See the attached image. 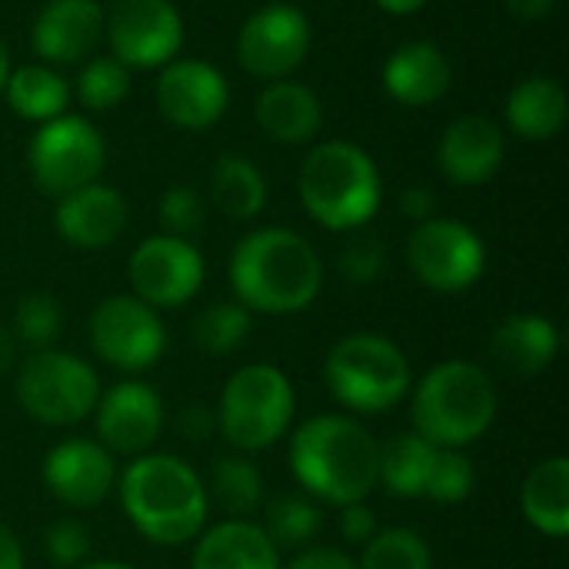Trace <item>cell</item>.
<instances>
[{
	"mask_svg": "<svg viewBox=\"0 0 569 569\" xmlns=\"http://www.w3.org/2000/svg\"><path fill=\"white\" fill-rule=\"evenodd\" d=\"M90 343L103 363L137 373L163 357L167 333L150 303L137 297H107L90 313Z\"/></svg>",
	"mask_w": 569,
	"mask_h": 569,
	"instance_id": "13",
	"label": "cell"
},
{
	"mask_svg": "<svg viewBox=\"0 0 569 569\" xmlns=\"http://www.w3.org/2000/svg\"><path fill=\"white\" fill-rule=\"evenodd\" d=\"M120 503L137 533L160 547L193 540L210 510V497L197 470L170 453L137 457L120 477Z\"/></svg>",
	"mask_w": 569,
	"mask_h": 569,
	"instance_id": "3",
	"label": "cell"
},
{
	"mask_svg": "<svg viewBox=\"0 0 569 569\" xmlns=\"http://www.w3.org/2000/svg\"><path fill=\"white\" fill-rule=\"evenodd\" d=\"M57 233L80 250H103L110 247L127 227V200L120 190L93 180L80 190L57 197L53 210Z\"/></svg>",
	"mask_w": 569,
	"mask_h": 569,
	"instance_id": "20",
	"label": "cell"
},
{
	"mask_svg": "<svg viewBox=\"0 0 569 569\" xmlns=\"http://www.w3.org/2000/svg\"><path fill=\"white\" fill-rule=\"evenodd\" d=\"M473 490H477V470H473L470 457L463 450L437 447L433 470H430L423 497L437 500V503H463Z\"/></svg>",
	"mask_w": 569,
	"mask_h": 569,
	"instance_id": "36",
	"label": "cell"
},
{
	"mask_svg": "<svg viewBox=\"0 0 569 569\" xmlns=\"http://www.w3.org/2000/svg\"><path fill=\"white\" fill-rule=\"evenodd\" d=\"M10 50H7V43L0 40V97H3V87H7V77H10Z\"/></svg>",
	"mask_w": 569,
	"mask_h": 569,
	"instance_id": "48",
	"label": "cell"
},
{
	"mask_svg": "<svg viewBox=\"0 0 569 569\" xmlns=\"http://www.w3.org/2000/svg\"><path fill=\"white\" fill-rule=\"evenodd\" d=\"M287 569H357V563L330 547H307L300 557H293V563Z\"/></svg>",
	"mask_w": 569,
	"mask_h": 569,
	"instance_id": "43",
	"label": "cell"
},
{
	"mask_svg": "<svg viewBox=\"0 0 569 569\" xmlns=\"http://www.w3.org/2000/svg\"><path fill=\"white\" fill-rule=\"evenodd\" d=\"M453 83V63L433 40L400 43L383 63V87L403 107H430Z\"/></svg>",
	"mask_w": 569,
	"mask_h": 569,
	"instance_id": "21",
	"label": "cell"
},
{
	"mask_svg": "<svg viewBox=\"0 0 569 569\" xmlns=\"http://www.w3.org/2000/svg\"><path fill=\"white\" fill-rule=\"evenodd\" d=\"M157 107L180 130H210L230 107L227 77L207 60H170L157 77Z\"/></svg>",
	"mask_w": 569,
	"mask_h": 569,
	"instance_id": "15",
	"label": "cell"
},
{
	"mask_svg": "<svg viewBox=\"0 0 569 569\" xmlns=\"http://www.w3.org/2000/svg\"><path fill=\"white\" fill-rule=\"evenodd\" d=\"M310 20L293 3H267L253 10L237 33V60L250 77L267 83L287 80L310 53Z\"/></svg>",
	"mask_w": 569,
	"mask_h": 569,
	"instance_id": "12",
	"label": "cell"
},
{
	"mask_svg": "<svg viewBox=\"0 0 569 569\" xmlns=\"http://www.w3.org/2000/svg\"><path fill=\"white\" fill-rule=\"evenodd\" d=\"M507 127L520 140H553L569 117V97L557 77H527L507 97Z\"/></svg>",
	"mask_w": 569,
	"mask_h": 569,
	"instance_id": "25",
	"label": "cell"
},
{
	"mask_svg": "<svg viewBox=\"0 0 569 569\" xmlns=\"http://www.w3.org/2000/svg\"><path fill=\"white\" fill-rule=\"evenodd\" d=\"M400 213H403L407 220H413V223H423V220L437 217V193H433L430 187H423V183L407 187V190L400 193Z\"/></svg>",
	"mask_w": 569,
	"mask_h": 569,
	"instance_id": "42",
	"label": "cell"
},
{
	"mask_svg": "<svg viewBox=\"0 0 569 569\" xmlns=\"http://www.w3.org/2000/svg\"><path fill=\"white\" fill-rule=\"evenodd\" d=\"M437 447L420 433H393L377 457V483L387 487L390 497L417 500L427 493V480L433 470Z\"/></svg>",
	"mask_w": 569,
	"mask_h": 569,
	"instance_id": "28",
	"label": "cell"
},
{
	"mask_svg": "<svg viewBox=\"0 0 569 569\" xmlns=\"http://www.w3.org/2000/svg\"><path fill=\"white\" fill-rule=\"evenodd\" d=\"M523 517L543 537L563 540L569 533V460L550 457L530 470L523 480Z\"/></svg>",
	"mask_w": 569,
	"mask_h": 569,
	"instance_id": "26",
	"label": "cell"
},
{
	"mask_svg": "<svg viewBox=\"0 0 569 569\" xmlns=\"http://www.w3.org/2000/svg\"><path fill=\"white\" fill-rule=\"evenodd\" d=\"M293 420V387L283 370L270 363L240 367L217 407V430L247 453L267 450L277 443Z\"/></svg>",
	"mask_w": 569,
	"mask_h": 569,
	"instance_id": "7",
	"label": "cell"
},
{
	"mask_svg": "<svg viewBox=\"0 0 569 569\" xmlns=\"http://www.w3.org/2000/svg\"><path fill=\"white\" fill-rule=\"evenodd\" d=\"M60 303L50 293H27L13 310V333L30 350H50L60 337Z\"/></svg>",
	"mask_w": 569,
	"mask_h": 569,
	"instance_id": "35",
	"label": "cell"
},
{
	"mask_svg": "<svg viewBox=\"0 0 569 569\" xmlns=\"http://www.w3.org/2000/svg\"><path fill=\"white\" fill-rule=\"evenodd\" d=\"M193 569H280V550L257 523L223 520L200 537Z\"/></svg>",
	"mask_w": 569,
	"mask_h": 569,
	"instance_id": "24",
	"label": "cell"
},
{
	"mask_svg": "<svg viewBox=\"0 0 569 569\" xmlns=\"http://www.w3.org/2000/svg\"><path fill=\"white\" fill-rule=\"evenodd\" d=\"M177 430H180L183 440L203 443V440H210L213 430H217V413H213L207 403H187V407L180 410V417H177Z\"/></svg>",
	"mask_w": 569,
	"mask_h": 569,
	"instance_id": "41",
	"label": "cell"
},
{
	"mask_svg": "<svg viewBox=\"0 0 569 569\" xmlns=\"http://www.w3.org/2000/svg\"><path fill=\"white\" fill-rule=\"evenodd\" d=\"M387 263V247L377 237H353L343 243L340 257H337V270L347 283L353 287H367L380 277Z\"/></svg>",
	"mask_w": 569,
	"mask_h": 569,
	"instance_id": "38",
	"label": "cell"
},
{
	"mask_svg": "<svg viewBox=\"0 0 569 569\" xmlns=\"http://www.w3.org/2000/svg\"><path fill=\"white\" fill-rule=\"evenodd\" d=\"M103 37V7L97 0H47L30 27V47L47 67L80 63Z\"/></svg>",
	"mask_w": 569,
	"mask_h": 569,
	"instance_id": "18",
	"label": "cell"
},
{
	"mask_svg": "<svg viewBox=\"0 0 569 569\" xmlns=\"http://www.w3.org/2000/svg\"><path fill=\"white\" fill-rule=\"evenodd\" d=\"M77 97V103L90 113H103V110H113L127 100L130 93V70L113 60V57H90L80 73H77V83L70 90Z\"/></svg>",
	"mask_w": 569,
	"mask_h": 569,
	"instance_id": "32",
	"label": "cell"
},
{
	"mask_svg": "<svg viewBox=\"0 0 569 569\" xmlns=\"http://www.w3.org/2000/svg\"><path fill=\"white\" fill-rule=\"evenodd\" d=\"M193 343L210 353V357H220V353H230L237 350L247 333H250V310L237 300H227V303H210L207 310L197 313L193 320Z\"/></svg>",
	"mask_w": 569,
	"mask_h": 569,
	"instance_id": "33",
	"label": "cell"
},
{
	"mask_svg": "<svg viewBox=\"0 0 569 569\" xmlns=\"http://www.w3.org/2000/svg\"><path fill=\"white\" fill-rule=\"evenodd\" d=\"M210 200L230 220H253L267 207V177L243 153H220L210 167Z\"/></svg>",
	"mask_w": 569,
	"mask_h": 569,
	"instance_id": "27",
	"label": "cell"
},
{
	"mask_svg": "<svg viewBox=\"0 0 569 569\" xmlns=\"http://www.w3.org/2000/svg\"><path fill=\"white\" fill-rule=\"evenodd\" d=\"M43 483L53 500L73 510L97 507L117 483L113 453L93 440H60L43 457Z\"/></svg>",
	"mask_w": 569,
	"mask_h": 569,
	"instance_id": "17",
	"label": "cell"
},
{
	"mask_svg": "<svg viewBox=\"0 0 569 569\" xmlns=\"http://www.w3.org/2000/svg\"><path fill=\"white\" fill-rule=\"evenodd\" d=\"M3 97L10 110L30 123H47L70 107V83L47 63H27L10 70Z\"/></svg>",
	"mask_w": 569,
	"mask_h": 569,
	"instance_id": "29",
	"label": "cell"
},
{
	"mask_svg": "<svg viewBox=\"0 0 569 569\" xmlns=\"http://www.w3.org/2000/svg\"><path fill=\"white\" fill-rule=\"evenodd\" d=\"M380 443L350 417L323 413L297 427L290 440V470L297 483L333 507L363 503L377 487Z\"/></svg>",
	"mask_w": 569,
	"mask_h": 569,
	"instance_id": "2",
	"label": "cell"
},
{
	"mask_svg": "<svg viewBox=\"0 0 569 569\" xmlns=\"http://www.w3.org/2000/svg\"><path fill=\"white\" fill-rule=\"evenodd\" d=\"M557 3H560V0H503L507 13L517 17V20H527V23L550 17V13L557 10Z\"/></svg>",
	"mask_w": 569,
	"mask_h": 569,
	"instance_id": "44",
	"label": "cell"
},
{
	"mask_svg": "<svg viewBox=\"0 0 569 569\" xmlns=\"http://www.w3.org/2000/svg\"><path fill=\"white\" fill-rule=\"evenodd\" d=\"M103 163H107L103 133L87 117L77 113H60L40 123L27 143L30 177L50 197H63L70 190L93 183Z\"/></svg>",
	"mask_w": 569,
	"mask_h": 569,
	"instance_id": "9",
	"label": "cell"
},
{
	"mask_svg": "<svg viewBox=\"0 0 569 569\" xmlns=\"http://www.w3.org/2000/svg\"><path fill=\"white\" fill-rule=\"evenodd\" d=\"M17 400L43 427H73L100 400V380L87 360L67 350H33L17 373Z\"/></svg>",
	"mask_w": 569,
	"mask_h": 569,
	"instance_id": "8",
	"label": "cell"
},
{
	"mask_svg": "<svg viewBox=\"0 0 569 569\" xmlns=\"http://www.w3.org/2000/svg\"><path fill=\"white\" fill-rule=\"evenodd\" d=\"M203 257L190 240L180 237H147L130 253V287L133 297L157 307H183L203 287Z\"/></svg>",
	"mask_w": 569,
	"mask_h": 569,
	"instance_id": "14",
	"label": "cell"
},
{
	"mask_svg": "<svg viewBox=\"0 0 569 569\" xmlns=\"http://www.w3.org/2000/svg\"><path fill=\"white\" fill-rule=\"evenodd\" d=\"M43 550H47L50 563L63 569H77L80 563H87V557H90V533L77 520H57L43 537Z\"/></svg>",
	"mask_w": 569,
	"mask_h": 569,
	"instance_id": "39",
	"label": "cell"
},
{
	"mask_svg": "<svg viewBox=\"0 0 569 569\" xmlns=\"http://www.w3.org/2000/svg\"><path fill=\"white\" fill-rule=\"evenodd\" d=\"M257 123L267 140L300 147L323 130V103L300 80H273L257 97Z\"/></svg>",
	"mask_w": 569,
	"mask_h": 569,
	"instance_id": "22",
	"label": "cell"
},
{
	"mask_svg": "<svg viewBox=\"0 0 569 569\" xmlns=\"http://www.w3.org/2000/svg\"><path fill=\"white\" fill-rule=\"evenodd\" d=\"M207 497H213L230 520H247L263 507V473L247 457H220L210 470Z\"/></svg>",
	"mask_w": 569,
	"mask_h": 569,
	"instance_id": "30",
	"label": "cell"
},
{
	"mask_svg": "<svg viewBox=\"0 0 569 569\" xmlns=\"http://www.w3.org/2000/svg\"><path fill=\"white\" fill-rule=\"evenodd\" d=\"M100 447L120 457H143L163 430V400L153 387L127 380L110 387L97 407Z\"/></svg>",
	"mask_w": 569,
	"mask_h": 569,
	"instance_id": "16",
	"label": "cell"
},
{
	"mask_svg": "<svg viewBox=\"0 0 569 569\" xmlns=\"http://www.w3.org/2000/svg\"><path fill=\"white\" fill-rule=\"evenodd\" d=\"M507 157L503 130L480 113H467L447 123L437 143L440 173L457 187H480L497 177Z\"/></svg>",
	"mask_w": 569,
	"mask_h": 569,
	"instance_id": "19",
	"label": "cell"
},
{
	"mask_svg": "<svg viewBox=\"0 0 569 569\" xmlns=\"http://www.w3.org/2000/svg\"><path fill=\"white\" fill-rule=\"evenodd\" d=\"M297 190L303 210L320 227L347 233L373 220L380 207V170L363 147L323 140L303 157Z\"/></svg>",
	"mask_w": 569,
	"mask_h": 569,
	"instance_id": "4",
	"label": "cell"
},
{
	"mask_svg": "<svg viewBox=\"0 0 569 569\" xmlns=\"http://www.w3.org/2000/svg\"><path fill=\"white\" fill-rule=\"evenodd\" d=\"M13 363H17V340H13V333L0 323V377L10 373Z\"/></svg>",
	"mask_w": 569,
	"mask_h": 569,
	"instance_id": "46",
	"label": "cell"
},
{
	"mask_svg": "<svg viewBox=\"0 0 569 569\" xmlns=\"http://www.w3.org/2000/svg\"><path fill=\"white\" fill-rule=\"evenodd\" d=\"M407 263L417 280L440 293H460L483 277L487 250L477 230L450 217H430L417 223L407 240Z\"/></svg>",
	"mask_w": 569,
	"mask_h": 569,
	"instance_id": "10",
	"label": "cell"
},
{
	"mask_svg": "<svg viewBox=\"0 0 569 569\" xmlns=\"http://www.w3.org/2000/svg\"><path fill=\"white\" fill-rule=\"evenodd\" d=\"M0 569H23V547L7 523H0Z\"/></svg>",
	"mask_w": 569,
	"mask_h": 569,
	"instance_id": "45",
	"label": "cell"
},
{
	"mask_svg": "<svg viewBox=\"0 0 569 569\" xmlns=\"http://www.w3.org/2000/svg\"><path fill=\"white\" fill-rule=\"evenodd\" d=\"M103 37L127 70L167 67L183 47V17L170 0H113L103 10Z\"/></svg>",
	"mask_w": 569,
	"mask_h": 569,
	"instance_id": "11",
	"label": "cell"
},
{
	"mask_svg": "<svg viewBox=\"0 0 569 569\" xmlns=\"http://www.w3.org/2000/svg\"><path fill=\"white\" fill-rule=\"evenodd\" d=\"M230 287L250 313H300L323 287V263L307 237L287 227L247 233L230 257Z\"/></svg>",
	"mask_w": 569,
	"mask_h": 569,
	"instance_id": "1",
	"label": "cell"
},
{
	"mask_svg": "<svg viewBox=\"0 0 569 569\" xmlns=\"http://www.w3.org/2000/svg\"><path fill=\"white\" fill-rule=\"evenodd\" d=\"M383 13H393V17H410L417 10H423L430 0H373Z\"/></svg>",
	"mask_w": 569,
	"mask_h": 569,
	"instance_id": "47",
	"label": "cell"
},
{
	"mask_svg": "<svg viewBox=\"0 0 569 569\" xmlns=\"http://www.w3.org/2000/svg\"><path fill=\"white\" fill-rule=\"evenodd\" d=\"M77 569H133L130 563H117V560H93V563H80Z\"/></svg>",
	"mask_w": 569,
	"mask_h": 569,
	"instance_id": "49",
	"label": "cell"
},
{
	"mask_svg": "<svg viewBox=\"0 0 569 569\" xmlns=\"http://www.w3.org/2000/svg\"><path fill=\"white\" fill-rule=\"evenodd\" d=\"M323 380L337 403L357 413H383L410 393L413 370L393 340L380 333H350L327 353Z\"/></svg>",
	"mask_w": 569,
	"mask_h": 569,
	"instance_id": "6",
	"label": "cell"
},
{
	"mask_svg": "<svg viewBox=\"0 0 569 569\" xmlns=\"http://www.w3.org/2000/svg\"><path fill=\"white\" fill-rule=\"evenodd\" d=\"M340 537L353 547H367L377 537V517L367 503L340 507Z\"/></svg>",
	"mask_w": 569,
	"mask_h": 569,
	"instance_id": "40",
	"label": "cell"
},
{
	"mask_svg": "<svg viewBox=\"0 0 569 569\" xmlns=\"http://www.w3.org/2000/svg\"><path fill=\"white\" fill-rule=\"evenodd\" d=\"M560 350V333L557 327L540 317V313H517L507 317L490 340V353L493 360L517 377H537L543 373Z\"/></svg>",
	"mask_w": 569,
	"mask_h": 569,
	"instance_id": "23",
	"label": "cell"
},
{
	"mask_svg": "<svg viewBox=\"0 0 569 569\" xmlns=\"http://www.w3.org/2000/svg\"><path fill=\"white\" fill-rule=\"evenodd\" d=\"M157 220H160V227H163L167 237L190 240V237H197L203 230V220H207L203 197L193 187H170L160 197Z\"/></svg>",
	"mask_w": 569,
	"mask_h": 569,
	"instance_id": "37",
	"label": "cell"
},
{
	"mask_svg": "<svg viewBox=\"0 0 569 569\" xmlns=\"http://www.w3.org/2000/svg\"><path fill=\"white\" fill-rule=\"evenodd\" d=\"M320 507L300 493H280L263 503V533L277 550H300L320 533Z\"/></svg>",
	"mask_w": 569,
	"mask_h": 569,
	"instance_id": "31",
	"label": "cell"
},
{
	"mask_svg": "<svg viewBox=\"0 0 569 569\" xmlns=\"http://www.w3.org/2000/svg\"><path fill=\"white\" fill-rule=\"evenodd\" d=\"M497 420V390L483 367L447 360L413 390V433L443 450L477 443Z\"/></svg>",
	"mask_w": 569,
	"mask_h": 569,
	"instance_id": "5",
	"label": "cell"
},
{
	"mask_svg": "<svg viewBox=\"0 0 569 569\" xmlns=\"http://www.w3.org/2000/svg\"><path fill=\"white\" fill-rule=\"evenodd\" d=\"M433 557L420 533L393 527L377 530V537L363 547V560L357 569H430Z\"/></svg>",
	"mask_w": 569,
	"mask_h": 569,
	"instance_id": "34",
	"label": "cell"
}]
</instances>
